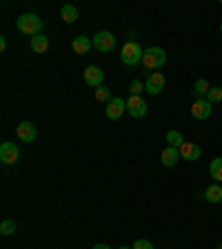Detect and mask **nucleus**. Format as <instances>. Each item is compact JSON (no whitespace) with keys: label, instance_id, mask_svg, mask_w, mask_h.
I'll use <instances>...</instances> for the list:
<instances>
[{"label":"nucleus","instance_id":"obj_24","mask_svg":"<svg viewBox=\"0 0 222 249\" xmlns=\"http://www.w3.org/2000/svg\"><path fill=\"white\" fill-rule=\"evenodd\" d=\"M129 91H131V96H140V93L145 91V83H140V80H134V83L129 85Z\"/></svg>","mask_w":222,"mask_h":249},{"label":"nucleus","instance_id":"obj_30","mask_svg":"<svg viewBox=\"0 0 222 249\" xmlns=\"http://www.w3.org/2000/svg\"><path fill=\"white\" fill-rule=\"evenodd\" d=\"M218 249H222V247H218Z\"/></svg>","mask_w":222,"mask_h":249},{"label":"nucleus","instance_id":"obj_26","mask_svg":"<svg viewBox=\"0 0 222 249\" xmlns=\"http://www.w3.org/2000/svg\"><path fill=\"white\" fill-rule=\"evenodd\" d=\"M0 49H2V52L7 49V40H5V38H0Z\"/></svg>","mask_w":222,"mask_h":249},{"label":"nucleus","instance_id":"obj_27","mask_svg":"<svg viewBox=\"0 0 222 249\" xmlns=\"http://www.w3.org/2000/svg\"><path fill=\"white\" fill-rule=\"evenodd\" d=\"M93 249H111V247H107V245H96Z\"/></svg>","mask_w":222,"mask_h":249},{"label":"nucleus","instance_id":"obj_23","mask_svg":"<svg viewBox=\"0 0 222 249\" xmlns=\"http://www.w3.org/2000/svg\"><path fill=\"white\" fill-rule=\"evenodd\" d=\"M14 231H16V223H14V220H9V218H7V220H2V223H0V233H2V236H11Z\"/></svg>","mask_w":222,"mask_h":249},{"label":"nucleus","instance_id":"obj_15","mask_svg":"<svg viewBox=\"0 0 222 249\" xmlns=\"http://www.w3.org/2000/svg\"><path fill=\"white\" fill-rule=\"evenodd\" d=\"M91 45H93V40H89L87 36H76L73 42H71V47H73V52L76 53H87L89 49H91Z\"/></svg>","mask_w":222,"mask_h":249},{"label":"nucleus","instance_id":"obj_19","mask_svg":"<svg viewBox=\"0 0 222 249\" xmlns=\"http://www.w3.org/2000/svg\"><path fill=\"white\" fill-rule=\"evenodd\" d=\"M209 174L216 182H222V158H213L209 165Z\"/></svg>","mask_w":222,"mask_h":249},{"label":"nucleus","instance_id":"obj_6","mask_svg":"<svg viewBox=\"0 0 222 249\" xmlns=\"http://www.w3.org/2000/svg\"><path fill=\"white\" fill-rule=\"evenodd\" d=\"M165 85H167V78L162 76L160 71H154L145 83V91H149L151 96H158V93L165 91Z\"/></svg>","mask_w":222,"mask_h":249},{"label":"nucleus","instance_id":"obj_29","mask_svg":"<svg viewBox=\"0 0 222 249\" xmlns=\"http://www.w3.org/2000/svg\"><path fill=\"white\" fill-rule=\"evenodd\" d=\"M220 31H222V22H220Z\"/></svg>","mask_w":222,"mask_h":249},{"label":"nucleus","instance_id":"obj_22","mask_svg":"<svg viewBox=\"0 0 222 249\" xmlns=\"http://www.w3.org/2000/svg\"><path fill=\"white\" fill-rule=\"evenodd\" d=\"M111 98H114V96H111V91H109V89L104 87V85H102V87L96 89V100H100V103H109Z\"/></svg>","mask_w":222,"mask_h":249},{"label":"nucleus","instance_id":"obj_31","mask_svg":"<svg viewBox=\"0 0 222 249\" xmlns=\"http://www.w3.org/2000/svg\"><path fill=\"white\" fill-rule=\"evenodd\" d=\"M220 247H222V245H220Z\"/></svg>","mask_w":222,"mask_h":249},{"label":"nucleus","instance_id":"obj_7","mask_svg":"<svg viewBox=\"0 0 222 249\" xmlns=\"http://www.w3.org/2000/svg\"><path fill=\"white\" fill-rule=\"evenodd\" d=\"M16 134H18V138H20L22 142H29V145L38 138L36 124H31L29 120H22V123H18V127H16Z\"/></svg>","mask_w":222,"mask_h":249},{"label":"nucleus","instance_id":"obj_9","mask_svg":"<svg viewBox=\"0 0 222 249\" xmlns=\"http://www.w3.org/2000/svg\"><path fill=\"white\" fill-rule=\"evenodd\" d=\"M102 80H104V71L100 67H96V65H89V67L85 69V83H87L89 87H93V89L102 87Z\"/></svg>","mask_w":222,"mask_h":249},{"label":"nucleus","instance_id":"obj_13","mask_svg":"<svg viewBox=\"0 0 222 249\" xmlns=\"http://www.w3.org/2000/svg\"><path fill=\"white\" fill-rule=\"evenodd\" d=\"M160 160L165 167H173L178 160H180V151H178L176 147H165L160 154Z\"/></svg>","mask_w":222,"mask_h":249},{"label":"nucleus","instance_id":"obj_10","mask_svg":"<svg viewBox=\"0 0 222 249\" xmlns=\"http://www.w3.org/2000/svg\"><path fill=\"white\" fill-rule=\"evenodd\" d=\"M18 158H20V149L14 142H2L0 145V160L5 165H14V162H18Z\"/></svg>","mask_w":222,"mask_h":249},{"label":"nucleus","instance_id":"obj_16","mask_svg":"<svg viewBox=\"0 0 222 249\" xmlns=\"http://www.w3.org/2000/svg\"><path fill=\"white\" fill-rule=\"evenodd\" d=\"M167 142H169V147H176V149H180L187 140H185V136H182L178 129H171V131H167Z\"/></svg>","mask_w":222,"mask_h":249},{"label":"nucleus","instance_id":"obj_8","mask_svg":"<svg viewBox=\"0 0 222 249\" xmlns=\"http://www.w3.org/2000/svg\"><path fill=\"white\" fill-rule=\"evenodd\" d=\"M211 114H213V107L207 98H198L196 103L191 105V116L196 120H207Z\"/></svg>","mask_w":222,"mask_h":249},{"label":"nucleus","instance_id":"obj_21","mask_svg":"<svg viewBox=\"0 0 222 249\" xmlns=\"http://www.w3.org/2000/svg\"><path fill=\"white\" fill-rule=\"evenodd\" d=\"M207 100L211 105H218V103H222V87H211L209 89V93H207Z\"/></svg>","mask_w":222,"mask_h":249},{"label":"nucleus","instance_id":"obj_1","mask_svg":"<svg viewBox=\"0 0 222 249\" xmlns=\"http://www.w3.org/2000/svg\"><path fill=\"white\" fill-rule=\"evenodd\" d=\"M142 56H145V49L136 40H127L122 45V49H120V60H122L127 67H134V65L142 62Z\"/></svg>","mask_w":222,"mask_h":249},{"label":"nucleus","instance_id":"obj_28","mask_svg":"<svg viewBox=\"0 0 222 249\" xmlns=\"http://www.w3.org/2000/svg\"><path fill=\"white\" fill-rule=\"evenodd\" d=\"M120 249H131V247H120Z\"/></svg>","mask_w":222,"mask_h":249},{"label":"nucleus","instance_id":"obj_5","mask_svg":"<svg viewBox=\"0 0 222 249\" xmlns=\"http://www.w3.org/2000/svg\"><path fill=\"white\" fill-rule=\"evenodd\" d=\"M147 109H149V105L145 103L142 96H131V98L127 100V114L134 116V118H145Z\"/></svg>","mask_w":222,"mask_h":249},{"label":"nucleus","instance_id":"obj_18","mask_svg":"<svg viewBox=\"0 0 222 249\" xmlns=\"http://www.w3.org/2000/svg\"><path fill=\"white\" fill-rule=\"evenodd\" d=\"M60 16H62V20L67 22V25H71V22L78 20V9L73 5H65L60 9Z\"/></svg>","mask_w":222,"mask_h":249},{"label":"nucleus","instance_id":"obj_17","mask_svg":"<svg viewBox=\"0 0 222 249\" xmlns=\"http://www.w3.org/2000/svg\"><path fill=\"white\" fill-rule=\"evenodd\" d=\"M205 198H207L209 202H220L222 200V187L220 185H209L207 189H205Z\"/></svg>","mask_w":222,"mask_h":249},{"label":"nucleus","instance_id":"obj_25","mask_svg":"<svg viewBox=\"0 0 222 249\" xmlns=\"http://www.w3.org/2000/svg\"><path fill=\"white\" fill-rule=\"evenodd\" d=\"M131 249H154V245H151V240H145V238H140L134 243V247Z\"/></svg>","mask_w":222,"mask_h":249},{"label":"nucleus","instance_id":"obj_4","mask_svg":"<svg viewBox=\"0 0 222 249\" xmlns=\"http://www.w3.org/2000/svg\"><path fill=\"white\" fill-rule=\"evenodd\" d=\"M93 47H96V49H98L100 53L114 52V47H116V36L111 34V31H98V34L93 36Z\"/></svg>","mask_w":222,"mask_h":249},{"label":"nucleus","instance_id":"obj_20","mask_svg":"<svg viewBox=\"0 0 222 249\" xmlns=\"http://www.w3.org/2000/svg\"><path fill=\"white\" fill-rule=\"evenodd\" d=\"M209 80H205V78H198L196 80V85H193V91L198 93V96H207L209 93Z\"/></svg>","mask_w":222,"mask_h":249},{"label":"nucleus","instance_id":"obj_11","mask_svg":"<svg viewBox=\"0 0 222 249\" xmlns=\"http://www.w3.org/2000/svg\"><path fill=\"white\" fill-rule=\"evenodd\" d=\"M107 118L109 120H120V116L127 111V100H122V98H111L107 103Z\"/></svg>","mask_w":222,"mask_h":249},{"label":"nucleus","instance_id":"obj_3","mask_svg":"<svg viewBox=\"0 0 222 249\" xmlns=\"http://www.w3.org/2000/svg\"><path fill=\"white\" fill-rule=\"evenodd\" d=\"M167 62V52L162 49V47H149V49H145V56H142V65H145L147 69H160L162 65Z\"/></svg>","mask_w":222,"mask_h":249},{"label":"nucleus","instance_id":"obj_12","mask_svg":"<svg viewBox=\"0 0 222 249\" xmlns=\"http://www.w3.org/2000/svg\"><path fill=\"white\" fill-rule=\"evenodd\" d=\"M178 151H180L182 160H189V162L198 160V158H200V154H202V149L196 145V142H185V145H182Z\"/></svg>","mask_w":222,"mask_h":249},{"label":"nucleus","instance_id":"obj_14","mask_svg":"<svg viewBox=\"0 0 222 249\" xmlns=\"http://www.w3.org/2000/svg\"><path fill=\"white\" fill-rule=\"evenodd\" d=\"M31 52H36V53H47V52H49V38L42 36V34L34 36V38H31Z\"/></svg>","mask_w":222,"mask_h":249},{"label":"nucleus","instance_id":"obj_2","mask_svg":"<svg viewBox=\"0 0 222 249\" xmlns=\"http://www.w3.org/2000/svg\"><path fill=\"white\" fill-rule=\"evenodd\" d=\"M16 27H18V31H22V34H27V36L34 38L42 31V20L36 14H22V16H18Z\"/></svg>","mask_w":222,"mask_h":249}]
</instances>
